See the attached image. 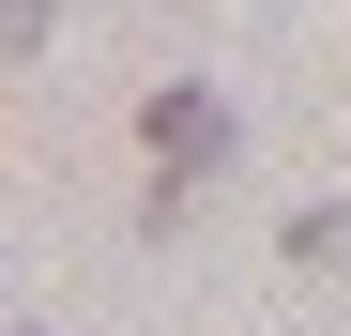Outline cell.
Here are the masks:
<instances>
[{
    "instance_id": "6da1fadb",
    "label": "cell",
    "mask_w": 351,
    "mask_h": 336,
    "mask_svg": "<svg viewBox=\"0 0 351 336\" xmlns=\"http://www.w3.org/2000/svg\"><path fill=\"white\" fill-rule=\"evenodd\" d=\"M138 138H153V214H168V199H184L199 168L229 153V107H214V92L184 77V92H153V123H138Z\"/></svg>"
}]
</instances>
